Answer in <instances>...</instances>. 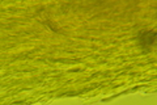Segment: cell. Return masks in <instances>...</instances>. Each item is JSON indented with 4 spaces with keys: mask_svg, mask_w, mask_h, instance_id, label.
Segmentation results:
<instances>
[{
    "mask_svg": "<svg viewBox=\"0 0 157 105\" xmlns=\"http://www.w3.org/2000/svg\"><path fill=\"white\" fill-rule=\"evenodd\" d=\"M155 38H156V33L152 30H144V32H141L139 36L140 43L143 45V46H151V45H153Z\"/></svg>",
    "mask_w": 157,
    "mask_h": 105,
    "instance_id": "obj_1",
    "label": "cell"
}]
</instances>
